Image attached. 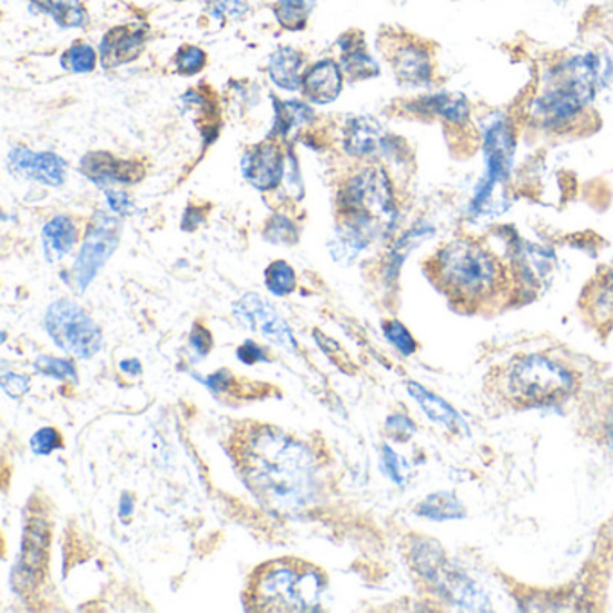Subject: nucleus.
Segmentation results:
<instances>
[{
    "label": "nucleus",
    "instance_id": "36",
    "mask_svg": "<svg viewBox=\"0 0 613 613\" xmlns=\"http://www.w3.org/2000/svg\"><path fill=\"white\" fill-rule=\"evenodd\" d=\"M247 11V0H218L212 6V14L218 19H238Z\"/></svg>",
    "mask_w": 613,
    "mask_h": 613
},
{
    "label": "nucleus",
    "instance_id": "42",
    "mask_svg": "<svg viewBox=\"0 0 613 613\" xmlns=\"http://www.w3.org/2000/svg\"><path fill=\"white\" fill-rule=\"evenodd\" d=\"M201 224H204V215H201L200 209H197V207H189L186 215H184L182 229L192 233V230H197Z\"/></svg>",
    "mask_w": 613,
    "mask_h": 613
},
{
    "label": "nucleus",
    "instance_id": "4",
    "mask_svg": "<svg viewBox=\"0 0 613 613\" xmlns=\"http://www.w3.org/2000/svg\"><path fill=\"white\" fill-rule=\"evenodd\" d=\"M326 577L299 560H276L259 566L248 583V609L258 612H317Z\"/></svg>",
    "mask_w": 613,
    "mask_h": 613
},
{
    "label": "nucleus",
    "instance_id": "34",
    "mask_svg": "<svg viewBox=\"0 0 613 613\" xmlns=\"http://www.w3.org/2000/svg\"><path fill=\"white\" fill-rule=\"evenodd\" d=\"M382 466H384L387 477L393 478L394 483L405 484L407 478V463L399 457L393 448L384 446V454H382Z\"/></svg>",
    "mask_w": 613,
    "mask_h": 613
},
{
    "label": "nucleus",
    "instance_id": "19",
    "mask_svg": "<svg viewBox=\"0 0 613 613\" xmlns=\"http://www.w3.org/2000/svg\"><path fill=\"white\" fill-rule=\"evenodd\" d=\"M344 146L347 154L367 157L384 146V131L376 119L367 116L352 119L344 131Z\"/></svg>",
    "mask_w": 613,
    "mask_h": 613
},
{
    "label": "nucleus",
    "instance_id": "3",
    "mask_svg": "<svg viewBox=\"0 0 613 613\" xmlns=\"http://www.w3.org/2000/svg\"><path fill=\"white\" fill-rule=\"evenodd\" d=\"M603 67L597 55L568 58L554 67L548 83L534 105L533 121L551 134H576L590 121Z\"/></svg>",
    "mask_w": 613,
    "mask_h": 613
},
{
    "label": "nucleus",
    "instance_id": "30",
    "mask_svg": "<svg viewBox=\"0 0 613 613\" xmlns=\"http://www.w3.org/2000/svg\"><path fill=\"white\" fill-rule=\"evenodd\" d=\"M34 369L42 375L51 376L55 379H71V382H78L76 376V366L71 360H63V358H52V356H40L34 362Z\"/></svg>",
    "mask_w": 613,
    "mask_h": 613
},
{
    "label": "nucleus",
    "instance_id": "12",
    "mask_svg": "<svg viewBox=\"0 0 613 613\" xmlns=\"http://www.w3.org/2000/svg\"><path fill=\"white\" fill-rule=\"evenodd\" d=\"M407 110L417 118H439L446 125L459 128L468 125L472 116V105L466 96L459 92H437V95L419 96L408 101Z\"/></svg>",
    "mask_w": 613,
    "mask_h": 613
},
{
    "label": "nucleus",
    "instance_id": "13",
    "mask_svg": "<svg viewBox=\"0 0 613 613\" xmlns=\"http://www.w3.org/2000/svg\"><path fill=\"white\" fill-rule=\"evenodd\" d=\"M245 178L259 191H271L281 184L285 175V162L283 154L276 145H265L254 148L250 154L245 155L244 165Z\"/></svg>",
    "mask_w": 613,
    "mask_h": 613
},
{
    "label": "nucleus",
    "instance_id": "35",
    "mask_svg": "<svg viewBox=\"0 0 613 613\" xmlns=\"http://www.w3.org/2000/svg\"><path fill=\"white\" fill-rule=\"evenodd\" d=\"M189 344H191L192 352L204 358V356L209 355V352L212 349L211 332L204 328L201 324H195V326H192L191 335H189Z\"/></svg>",
    "mask_w": 613,
    "mask_h": 613
},
{
    "label": "nucleus",
    "instance_id": "38",
    "mask_svg": "<svg viewBox=\"0 0 613 613\" xmlns=\"http://www.w3.org/2000/svg\"><path fill=\"white\" fill-rule=\"evenodd\" d=\"M238 360L244 362L247 366H253V364H258V362H268L267 353L258 344L253 343V340H245L241 346L238 347Z\"/></svg>",
    "mask_w": 613,
    "mask_h": 613
},
{
    "label": "nucleus",
    "instance_id": "26",
    "mask_svg": "<svg viewBox=\"0 0 613 613\" xmlns=\"http://www.w3.org/2000/svg\"><path fill=\"white\" fill-rule=\"evenodd\" d=\"M317 0H281L276 6V17L279 24L290 31L305 28L308 14L314 10Z\"/></svg>",
    "mask_w": 613,
    "mask_h": 613
},
{
    "label": "nucleus",
    "instance_id": "40",
    "mask_svg": "<svg viewBox=\"0 0 613 613\" xmlns=\"http://www.w3.org/2000/svg\"><path fill=\"white\" fill-rule=\"evenodd\" d=\"M387 431L398 439H408L416 432V426L407 416H390L387 419Z\"/></svg>",
    "mask_w": 613,
    "mask_h": 613
},
{
    "label": "nucleus",
    "instance_id": "29",
    "mask_svg": "<svg viewBox=\"0 0 613 613\" xmlns=\"http://www.w3.org/2000/svg\"><path fill=\"white\" fill-rule=\"evenodd\" d=\"M265 238L270 244L295 245L299 241V229L288 216H271L267 227H265Z\"/></svg>",
    "mask_w": 613,
    "mask_h": 613
},
{
    "label": "nucleus",
    "instance_id": "45",
    "mask_svg": "<svg viewBox=\"0 0 613 613\" xmlns=\"http://www.w3.org/2000/svg\"><path fill=\"white\" fill-rule=\"evenodd\" d=\"M119 369L125 373V375L139 376L142 373L141 362L137 358H131V360H122L119 364Z\"/></svg>",
    "mask_w": 613,
    "mask_h": 613
},
{
    "label": "nucleus",
    "instance_id": "28",
    "mask_svg": "<svg viewBox=\"0 0 613 613\" xmlns=\"http://www.w3.org/2000/svg\"><path fill=\"white\" fill-rule=\"evenodd\" d=\"M96 57L95 49L90 48L89 43H76L72 48L67 49L61 57V66L66 67L67 71L76 72V75H87L95 71Z\"/></svg>",
    "mask_w": 613,
    "mask_h": 613
},
{
    "label": "nucleus",
    "instance_id": "43",
    "mask_svg": "<svg viewBox=\"0 0 613 613\" xmlns=\"http://www.w3.org/2000/svg\"><path fill=\"white\" fill-rule=\"evenodd\" d=\"M604 436L609 441V446L613 452V398L610 403L609 408H606V414H604Z\"/></svg>",
    "mask_w": 613,
    "mask_h": 613
},
{
    "label": "nucleus",
    "instance_id": "18",
    "mask_svg": "<svg viewBox=\"0 0 613 613\" xmlns=\"http://www.w3.org/2000/svg\"><path fill=\"white\" fill-rule=\"evenodd\" d=\"M343 49V67L352 80H367L379 75V67L367 52L364 34L349 31L338 40Z\"/></svg>",
    "mask_w": 613,
    "mask_h": 613
},
{
    "label": "nucleus",
    "instance_id": "27",
    "mask_svg": "<svg viewBox=\"0 0 613 613\" xmlns=\"http://www.w3.org/2000/svg\"><path fill=\"white\" fill-rule=\"evenodd\" d=\"M265 283L268 290L277 297L291 294L297 285L294 268L286 261L271 263L270 267L265 271Z\"/></svg>",
    "mask_w": 613,
    "mask_h": 613
},
{
    "label": "nucleus",
    "instance_id": "32",
    "mask_svg": "<svg viewBox=\"0 0 613 613\" xmlns=\"http://www.w3.org/2000/svg\"><path fill=\"white\" fill-rule=\"evenodd\" d=\"M175 66H177L178 75H198L206 66V52L195 46H184L175 57Z\"/></svg>",
    "mask_w": 613,
    "mask_h": 613
},
{
    "label": "nucleus",
    "instance_id": "10",
    "mask_svg": "<svg viewBox=\"0 0 613 613\" xmlns=\"http://www.w3.org/2000/svg\"><path fill=\"white\" fill-rule=\"evenodd\" d=\"M233 312L245 328L259 333L263 338H267L268 343L276 344L285 352H297V340L290 326L258 294L244 295L236 303Z\"/></svg>",
    "mask_w": 613,
    "mask_h": 613
},
{
    "label": "nucleus",
    "instance_id": "31",
    "mask_svg": "<svg viewBox=\"0 0 613 613\" xmlns=\"http://www.w3.org/2000/svg\"><path fill=\"white\" fill-rule=\"evenodd\" d=\"M385 338L398 349L402 355L411 356L416 353L417 344L413 335L399 320H387L384 324Z\"/></svg>",
    "mask_w": 613,
    "mask_h": 613
},
{
    "label": "nucleus",
    "instance_id": "25",
    "mask_svg": "<svg viewBox=\"0 0 613 613\" xmlns=\"http://www.w3.org/2000/svg\"><path fill=\"white\" fill-rule=\"evenodd\" d=\"M416 513L431 520H454L464 516V510L459 501L452 495H446V493H436V495L428 496L419 504Z\"/></svg>",
    "mask_w": 613,
    "mask_h": 613
},
{
    "label": "nucleus",
    "instance_id": "46",
    "mask_svg": "<svg viewBox=\"0 0 613 613\" xmlns=\"http://www.w3.org/2000/svg\"><path fill=\"white\" fill-rule=\"evenodd\" d=\"M177 2H182V0H177Z\"/></svg>",
    "mask_w": 613,
    "mask_h": 613
},
{
    "label": "nucleus",
    "instance_id": "20",
    "mask_svg": "<svg viewBox=\"0 0 613 613\" xmlns=\"http://www.w3.org/2000/svg\"><path fill=\"white\" fill-rule=\"evenodd\" d=\"M78 244V229L69 216H57L42 230L43 256L49 263H58Z\"/></svg>",
    "mask_w": 613,
    "mask_h": 613
},
{
    "label": "nucleus",
    "instance_id": "24",
    "mask_svg": "<svg viewBox=\"0 0 613 613\" xmlns=\"http://www.w3.org/2000/svg\"><path fill=\"white\" fill-rule=\"evenodd\" d=\"M34 4L51 14L61 28H81L87 24L89 14L76 0H33Z\"/></svg>",
    "mask_w": 613,
    "mask_h": 613
},
{
    "label": "nucleus",
    "instance_id": "11",
    "mask_svg": "<svg viewBox=\"0 0 613 613\" xmlns=\"http://www.w3.org/2000/svg\"><path fill=\"white\" fill-rule=\"evenodd\" d=\"M10 171L24 180H33V182L46 184L58 188L66 182L67 166L61 157L51 154V151L28 150V148H13L10 151Z\"/></svg>",
    "mask_w": 613,
    "mask_h": 613
},
{
    "label": "nucleus",
    "instance_id": "6",
    "mask_svg": "<svg viewBox=\"0 0 613 613\" xmlns=\"http://www.w3.org/2000/svg\"><path fill=\"white\" fill-rule=\"evenodd\" d=\"M496 389L516 408L553 407L574 396L577 379L560 362L527 355L498 369Z\"/></svg>",
    "mask_w": 613,
    "mask_h": 613
},
{
    "label": "nucleus",
    "instance_id": "14",
    "mask_svg": "<svg viewBox=\"0 0 613 613\" xmlns=\"http://www.w3.org/2000/svg\"><path fill=\"white\" fill-rule=\"evenodd\" d=\"M49 530L46 520L31 518L26 525L22 553H20L17 576L26 583H37L42 577L43 565L48 560Z\"/></svg>",
    "mask_w": 613,
    "mask_h": 613
},
{
    "label": "nucleus",
    "instance_id": "16",
    "mask_svg": "<svg viewBox=\"0 0 613 613\" xmlns=\"http://www.w3.org/2000/svg\"><path fill=\"white\" fill-rule=\"evenodd\" d=\"M343 71L333 60H323L309 67L303 76L300 87L306 98L315 105H328L340 95L343 90Z\"/></svg>",
    "mask_w": 613,
    "mask_h": 613
},
{
    "label": "nucleus",
    "instance_id": "2",
    "mask_svg": "<svg viewBox=\"0 0 613 613\" xmlns=\"http://www.w3.org/2000/svg\"><path fill=\"white\" fill-rule=\"evenodd\" d=\"M432 285L464 314H481L511 290V271L490 245L477 236L449 239L426 259Z\"/></svg>",
    "mask_w": 613,
    "mask_h": 613
},
{
    "label": "nucleus",
    "instance_id": "5",
    "mask_svg": "<svg viewBox=\"0 0 613 613\" xmlns=\"http://www.w3.org/2000/svg\"><path fill=\"white\" fill-rule=\"evenodd\" d=\"M338 235L346 236L362 248H366L382 230L390 229L398 211L393 184L385 169L370 166L349 178L338 195Z\"/></svg>",
    "mask_w": 613,
    "mask_h": 613
},
{
    "label": "nucleus",
    "instance_id": "37",
    "mask_svg": "<svg viewBox=\"0 0 613 613\" xmlns=\"http://www.w3.org/2000/svg\"><path fill=\"white\" fill-rule=\"evenodd\" d=\"M0 385L8 396L11 398H20L29 390V378L22 375H13V373H2Z\"/></svg>",
    "mask_w": 613,
    "mask_h": 613
},
{
    "label": "nucleus",
    "instance_id": "17",
    "mask_svg": "<svg viewBox=\"0 0 613 613\" xmlns=\"http://www.w3.org/2000/svg\"><path fill=\"white\" fill-rule=\"evenodd\" d=\"M81 171L98 184H131L142 178V169L130 165L127 160H119L110 154H89L81 160Z\"/></svg>",
    "mask_w": 613,
    "mask_h": 613
},
{
    "label": "nucleus",
    "instance_id": "15",
    "mask_svg": "<svg viewBox=\"0 0 613 613\" xmlns=\"http://www.w3.org/2000/svg\"><path fill=\"white\" fill-rule=\"evenodd\" d=\"M146 31L141 28H131V26H119L105 34L101 42V63L107 69L110 67L125 66L136 60L145 49Z\"/></svg>",
    "mask_w": 613,
    "mask_h": 613
},
{
    "label": "nucleus",
    "instance_id": "33",
    "mask_svg": "<svg viewBox=\"0 0 613 613\" xmlns=\"http://www.w3.org/2000/svg\"><path fill=\"white\" fill-rule=\"evenodd\" d=\"M29 446L37 455L52 454L55 449L61 448L60 432L57 428H51V426L40 428V431L34 432V436L29 441Z\"/></svg>",
    "mask_w": 613,
    "mask_h": 613
},
{
    "label": "nucleus",
    "instance_id": "8",
    "mask_svg": "<svg viewBox=\"0 0 613 613\" xmlns=\"http://www.w3.org/2000/svg\"><path fill=\"white\" fill-rule=\"evenodd\" d=\"M43 326L61 352L71 353L81 360H89L103 347V333L98 324L72 300L61 299L52 303L43 319Z\"/></svg>",
    "mask_w": 613,
    "mask_h": 613
},
{
    "label": "nucleus",
    "instance_id": "41",
    "mask_svg": "<svg viewBox=\"0 0 613 613\" xmlns=\"http://www.w3.org/2000/svg\"><path fill=\"white\" fill-rule=\"evenodd\" d=\"M230 379L233 378H230L229 370H218V373H212L209 378L200 379V382L206 385L207 389L220 394L230 389Z\"/></svg>",
    "mask_w": 613,
    "mask_h": 613
},
{
    "label": "nucleus",
    "instance_id": "9",
    "mask_svg": "<svg viewBox=\"0 0 613 613\" xmlns=\"http://www.w3.org/2000/svg\"><path fill=\"white\" fill-rule=\"evenodd\" d=\"M119 238H121V224L113 216L98 212L95 220L90 221L89 230H87L83 245H81L80 256L76 259L75 268H72L76 286L80 294L89 288L99 270L105 267V263L116 253Z\"/></svg>",
    "mask_w": 613,
    "mask_h": 613
},
{
    "label": "nucleus",
    "instance_id": "22",
    "mask_svg": "<svg viewBox=\"0 0 613 613\" xmlns=\"http://www.w3.org/2000/svg\"><path fill=\"white\" fill-rule=\"evenodd\" d=\"M407 390L417 403L419 407L425 411L426 416L431 417L432 422L441 423V425L455 428L459 425L461 419L455 413L454 408L449 407L445 399H441L436 394H432L431 390H426L422 385L416 382H408Z\"/></svg>",
    "mask_w": 613,
    "mask_h": 613
},
{
    "label": "nucleus",
    "instance_id": "7",
    "mask_svg": "<svg viewBox=\"0 0 613 613\" xmlns=\"http://www.w3.org/2000/svg\"><path fill=\"white\" fill-rule=\"evenodd\" d=\"M378 48L399 83L425 87L436 80L434 49L423 38L402 29L387 28L379 33Z\"/></svg>",
    "mask_w": 613,
    "mask_h": 613
},
{
    "label": "nucleus",
    "instance_id": "23",
    "mask_svg": "<svg viewBox=\"0 0 613 613\" xmlns=\"http://www.w3.org/2000/svg\"><path fill=\"white\" fill-rule=\"evenodd\" d=\"M276 122L274 131L288 137L294 131L305 128L314 119V110L297 101H276Z\"/></svg>",
    "mask_w": 613,
    "mask_h": 613
},
{
    "label": "nucleus",
    "instance_id": "44",
    "mask_svg": "<svg viewBox=\"0 0 613 613\" xmlns=\"http://www.w3.org/2000/svg\"><path fill=\"white\" fill-rule=\"evenodd\" d=\"M134 515V498L128 493H122L121 502H119V516L122 520H128Z\"/></svg>",
    "mask_w": 613,
    "mask_h": 613
},
{
    "label": "nucleus",
    "instance_id": "21",
    "mask_svg": "<svg viewBox=\"0 0 613 613\" xmlns=\"http://www.w3.org/2000/svg\"><path fill=\"white\" fill-rule=\"evenodd\" d=\"M300 67H303V55L291 48H279L270 57L268 75L270 80L285 90H297L300 87Z\"/></svg>",
    "mask_w": 613,
    "mask_h": 613
},
{
    "label": "nucleus",
    "instance_id": "39",
    "mask_svg": "<svg viewBox=\"0 0 613 613\" xmlns=\"http://www.w3.org/2000/svg\"><path fill=\"white\" fill-rule=\"evenodd\" d=\"M108 206L116 215L128 216L134 212V204H131L130 197L125 191H116V189H107Z\"/></svg>",
    "mask_w": 613,
    "mask_h": 613
},
{
    "label": "nucleus",
    "instance_id": "1",
    "mask_svg": "<svg viewBox=\"0 0 613 613\" xmlns=\"http://www.w3.org/2000/svg\"><path fill=\"white\" fill-rule=\"evenodd\" d=\"M236 468L263 506L291 513L314 504L317 461L308 445L270 425H250L233 446Z\"/></svg>",
    "mask_w": 613,
    "mask_h": 613
}]
</instances>
